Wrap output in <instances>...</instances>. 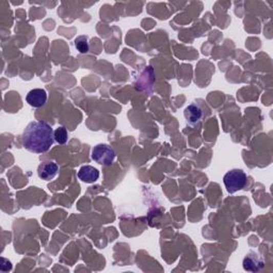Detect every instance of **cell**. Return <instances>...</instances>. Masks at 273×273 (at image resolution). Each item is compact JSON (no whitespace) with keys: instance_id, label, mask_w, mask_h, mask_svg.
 Segmentation results:
<instances>
[{"instance_id":"obj_1","label":"cell","mask_w":273,"mask_h":273,"mask_svg":"<svg viewBox=\"0 0 273 273\" xmlns=\"http://www.w3.org/2000/svg\"><path fill=\"white\" fill-rule=\"evenodd\" d=\"M54 131L43 121L31 122L26 127L23 135V144L26 150L35 154L47 152L54 144Z\"/></svg>"},{"instance_id":"obj_6","label":"cell","mask_w":273,"mask_h":273,"mask_svg":"<svg viewBox=\"0 0 273 273\" xmlns=\"http://www.w3.org/2000/svg\"><path fill=\"white\" fill-rule=\"evenodd\" d=\"M26 100L31 107L40 108L45 105L47 100V92L44 89H33L26 96Z\"/></svg>"},{"instance_id":"obj_4","label":"cell","mask_w":273,"mask_h":273,"mask_svg":"<svg viewBox=\"0 0 273 273\" xmlns=\"http://www.w3.org/2000/svg\"><path fill=\"white\" fill-rule=\"evenodd\" d=\"M92 159L101 165H111L115 158L114 150L108 144H97L92 150Z\"/></svg>"},{"instance_id":"obj_9","label":"cell","mask_w":273,"mask_h":273,"mask_svg":"<svg viewBox=\"0 0 273 273\" xmlns=\"http://www.w3.org/2000/svg\"><path fill=\"white\" fill-rule=\"evenodd\" d=\"M54 138H55V141L59 143V144H66L69 139V134H68L67 128L64 126L58 127L54 132Z\"/></svg>"},{"instance_id":"obj_7","label":"cell","mask_w":273,"mask_h":273,"mask_svg":"<svg viewBox=\"0 0 273 273\" xmlns=\"http://www.w3.org/2000/svg\"><path fill=\"white\" fill-rule=\"evenodd\" d=\"M59 170V166L54 161H45L38 165L37 175L43 180H51L55 178Z\"/></svg>"},{"instance_id":"obj_5","label":"cell","mask_w":273,"mask_h":273,"mask_svg":"<svg viewBox=\"0 0 273 273\" xmlns=\"http://www.w3.org/2000/svg\"><path fill=\"white\" fill-rule=\"evenodd\" d=\"M264 266L265 263L263 261V258L253 251H251L249 254H246V256L243 258V269L245 271L257 272L259 270H262Z\"/></svg>"},{"instance_id":"obj_3","label":"cell","mask_w":273,"mask_h":273,"mask_svg":"<svg viewBox=\"0 0 273 273\" xmlns=\"http://www.w3.org/2000/svg\"><path fill=\"white\" fill-rule=\"evenodd\" d=\"M208 113H209V110H208L207 106L204 102H201V100L191 102L188 107H186L184 111L186 121L191 126H196L200 124Z\"/></svg>"},{"instance_id":"obj_10","label":"cell","mask_w":273,"mask_h":273,"mask_svg":"<svg viewBox=\"0 0 273 273\" xmlns=\"http://www.w3.org/2000/svg\"><path fill=\"white\" fill-rule=\"evenodd\" d=\"M75 47L78 51H79L80 54H87L89 51L88 36H86V35L78 36L75 40Z\"/></svg>"},{"instance_id":"obj_2","label":"cell","mask_w":273,"mask_h":273,"mask_svg":"<svg viewBox=\"0 0 273 273\" xmlns=\"http://www.w3.org/2000/svg\"><path fill=\"white\" fill-rule=\"evenodd\" d=\"M246 180H248V176L240 169H234V170L228 171L223 178L228 193H235L243 189L246 185Z\"/></svg>"},{"instance_id":"obj_8","label":"cell","mask_w":273,"mask_h":273,"mask_svg":"<svg viewBox=\"0 0 273 273\" xmlns=\"http://www.w3.org/2000/svg\"><path fill=\"white\" fill-rule=\"evenodd\" d=\"M78 177H79V179H81L83 183L92 184L98 179L99 171L92 165H83L80 167L79 172H78Z\"/></svg>"}]
</instances>
